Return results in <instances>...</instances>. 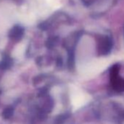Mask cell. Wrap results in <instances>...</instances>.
I'll use <instances>...</instances> for the list:
<instances>
[{
    "mask_svg": "<svg viewBox=\"0 0 124 124\" xmlns=\"http://www.w3.org/2000/svg\"><path fill=\"white\" fill-rule=\"evenodd\" d=\"M120 66L117 64L114 65L109 72L110 85L113 90L117 92L124 91V79L119 75Z\"/></svg>",
    "mask_w": 124,
    "mask_h": 124,
    "instance_id": "obj_1",
    "label": "cell"
}]
</instances>
